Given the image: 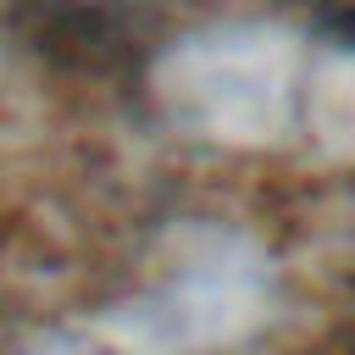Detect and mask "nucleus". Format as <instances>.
<instances>
[{
	"label": "nucleus",
	"mask_w": 355,
	"mask_h": 355,
	"mask_svg": "<svg viewBox=\"0 0 355 355\" xmlns=\"http://www.w3.org/2000/svg\"><path fill=\"white\" fill-rule=\"evenodd\" d=\"M322 33H333L344 50H355V0H316Z\"/></svg>",
	"instance_id": "f257e3e1"
}]
</instances>
